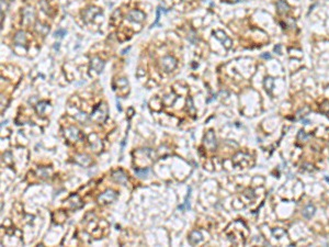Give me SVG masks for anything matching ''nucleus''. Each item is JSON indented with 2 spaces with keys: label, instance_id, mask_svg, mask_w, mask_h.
I'll list each match as a JSON object with an SVG mask.
<instances>
[{
  "label": "nucleus",
  "instance_id": "2",
  "mask_svg": "<svg viewBox=\"0 0 329 247\" xmlns=\"http://www.w3.org/2000/svg\"><path fill=\"white\" fill-rule=\"evenodd\" d=\"M175 65H177V62H175V58L171 56L164 57L161 61V66L166 71H171L172 69H175Z\"/></svg>",
  "mask_w": 329,
  "mask_h": 247
},
{
  "label": "nucleus",
  "instance_id": "7",
  "mask_svg": "<svg viewBox=\"0 0 329 247\" xmlns=\"http://www.w3.org/2000/svg\"><path fill=\"white\" fill-rule=\"evenodd\" d=\"M201 240H202V235H201L200 232L194 231V232H192V233L190 234L189 242L192 244V245H195V244H197V243H200Z\"/></svg>",
  "mask_w": 329,
  "mask_h": 247
},
{
  "label": "nucleus",
  "instance_id": "9",
  "mask_svg": "<svg viewBox=\"0 0 329 247\" xmlns=\"http://www.w3.org/2000/svg\"><path fill=\"white\" fill-rule=\"evenodd\" d=\"M315 213V206L312 204H308L304 210H303V216L306 219H310Z\"/></svg>",
  "mask_w": 329,
  "mask_h": 247
},
{
  "label": "nucleus",
  "instance_id": "1",
  "mask_svg": "<svg viewBox=\"0 0 329 247\" xmlns=\"http://www.w3.org/2000/svg\"><path fill=\"white\" fill-rule=\"evenodd\" d=\"M98 115L100 117V121H104V119L106 118V106H105L104 103H100V105L94 109V111L91 114V119L96 121L97 118H98Z\"/></svg>",
  "mask_w": 329,
  "mask_h": 247
},
{
  "label": "nucleus",
  "instance_id": "11",
  "mask_svg": "<svg viewBox=\"0 0 329 247\" xmlns=\"http://www.w3.org/2000/svg\"><path fill=\"white\" fill-rule=\"evenodd\" d=\"M273 234H274V235H276L278 237H280L281 235L285 234V232H284L283 230H281V228H276V230H274V231H273Z\"/></svg>",
  "mask_w": 329,
  "mask_h": 247
},
{
  "label": "nucleus",
  "instance_id": "12",
  "mask_svg": "<svg viewBox=\"0 0 329 247\" xmlns=\"http://www.w3.org/2000/svg\"><path fill=\"white\" fill-rule=\"evenodd\" d=\"M45 105H47V102H41V103H39V105H37V107H36V110L41 108V110L39 111V113H42L43 112V109L45 108Z\"/></svg>",
  "mask_w": 329,
  "mask_h": 247
},
{
  "label": "nucleus",
  "instance_id": "8",
  "mask_svg": "<svg viewBox=\"0 0 329 247\" xmlns=\"http://www.w3.org/2000/svg\"><path fill=\"white\" fill-rule=\"evenodd\" d=\"M276 8H278V11L282 14L287 13V12L290 11V7H288V5H287L284 0H279V1L276 2Z\"/></svg>",
  "mask_w": 329,
  "mask_h": 247
},
{
  "label": "nucleus",
  "instance_id": "3",
  "mask_svg": "<svg viewBox=\"0 0 329 247\" xmlns=\"http://www.w3.org/2000/svg\"><path fill=\"white\" fill-rule=\"evenodd\" d=\"M116 198V193L112 190H108L105 191L104 193H102L100 197H99V202L102 203V204H106V203H110L112 202L113 200Z\"/></svg>",
  "mask_w": 329,
  "mask_h": 247
},
{
  "label": "nucleus",
  "instance_id": "4",
  "mask_svg": "<svg viewBox=\"0 0 329 247\" xmlns=\"http://www.w3.org/2000/svg\"><path fill=\"white\" fill-rule=\"evenodd\" d=\"M127 20L133 22H143L145 20V14L140 10H132L127 14Z\"/></svg>",
  "mask_w": 329,
  "mask_h": 247
},
{
  "label": "nucleus",
  "instance_id": "13",
  "mask_svg": "<svg viewBox=\"0 0 329 247\" xmlns=\"http://www.w3.org/2000/svg\"><path fill=\"white\" fill-rule=\"evenodd\" d=\"M136 172H137V174H142V171H140V170H136ZM143 172H148V169L146 170V171H145V170H143Z\"/></svg>",
  "mask_w": 329,
  "mask_h": 247
},
{
  "label": "nucleus",
  "instance_id": "14",
  "mask_svg": "<svg viewBox=\"0 0 329 247\" xmlns=\"http://www.w3.org/2000/svg\"><path fill=\"white\" fill-rule=\"evenodd\" d=\"M262 57H266V58H271V56L268 54V55H262Z\"/></svg>",
  "mask_w": 329,
  "mask_h": 247
},
{
  "label": "nucleus",
  "instance_id": "6",
  "mask_svg": "<svg viewBox=\"0 0 329 247\" xmlns=\"http://www.w3.org/2000/svg\"><path fill=\"white\" fill-rule=\"evenodd\" d=\"M103 66H104V63H103L101 59H99V58H93V59L91 61V64H90L91 69L96 71L97 73H100V71H102V69H103Z\"/></svg>",
  "mask_w": 329,
  "mask_h": 247
},
{
  "label": "nucleus",
  "instance_id": "10",
  "mask_svg": "<svg viewBox=\"0 0 329 247\" xmlns=\"http://www.w3.org/2000/svg\"><path fill=\"white\" fill-rule=\"evenodd\" d=\"M14 41H15V44H18V45L24 44V42H25V35H24V33H23V32L17 33V35L14 37Z\"/></svg>",
  "mask_w": 329,
  "mask_h": 247
},
{
  "label": "nucleus",
  "instance_id": "5",
  "mask_svg": "<svg viewBox=\"0 0 329 247\" xmlns=\"http://www.w3.org/2000/svg\"><path fill=\"white\" fill-rule=\"evenodd\" d=\"M214 35H215V37H216L217 40H219L221 42L224 44L226 49H231V39H228L227 35L225 34L223 31H216V32H214Z\"/></svg>",
  "mask_w": 329,
  "mask_h": 247
}]
</instances>
